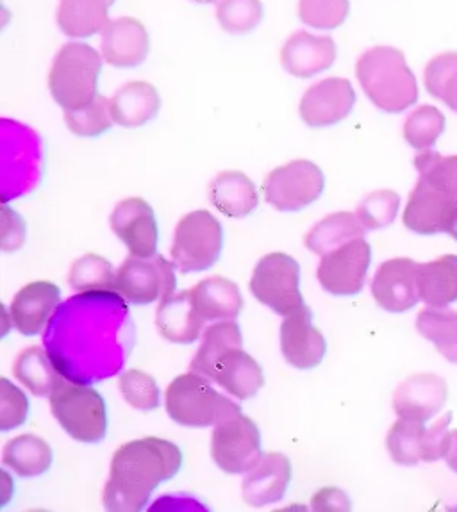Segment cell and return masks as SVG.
Wrapping results in <instances>:
<instances>
[{
  "label": "cell",
  "instance_id": "1",
  "mask_svg": "<svg viewBox=\"0 0 457 512\" xmlns=\"http://www.w3.org/2000/svg\"><path fill=\"white\" fill-rule=\"evenodd\" d=\"M120 293H79L61 302L43 345L58 372L79 384H95L124 368L133 327Z\"/></svg>",
  "mask_w": 457,
  "mask_h": 512
},
{
  "label": "cell",
  "instance_id": "2",
  "mask_svg": "<svg viewBox=\"0 0 457 512\" xmlns=\"http://www.w3.org/2000/svg\"><path fill=\"white\" fill-rule=\"evenodd\" d=\"M181 466L183 452L172 441L150 436L125 443L111 459L104 507L108 511H142L152 491L175 477Z\"/></svg>",
  "mask_w": 457,
  "mask_h": 512
},
{
  "label": "cell",
  "instance_id": "3",
  "mask_svg": "<svg viewBox=\"0 0 457 512\" xmlns=\"http://www.w3.org/2000/svg\"><path fill=\"white\" fill-rule=\"evenodd\" d=\"M415 166L420 179L409 195L402 222L416 234L445 232L457 238V156L422 150Z\"/></svg>",
  "mask_w": 457,
  "mask_h": 512
},
{
  "label": "cell",
  "instance_id": "4",
  "mask_svg": "<svg viewBox=\"0 0 457 512\" xmlns=\"http://www.w3.org/2000/svg\"><path fill=\"white\" fill-rule=\"evenodd\" d=\"M359 84L375 108L397 115L415 106L418 84L404 52L395 47L366 50L356 65Z\"/></svg>",
  "mask_w": 457,
  "mask_h": 512
},
{
  "label": "cell",
  "instance_id": "5",
  "mask_svg": "<svg viewBox=\"0 0 457 512\" xmlns=\"http://www.w3.org/2000/svg\"><path fill=\"white\" fill-rule=\"evenodd\" d=\"M50 409L70 438L99 443L108 432V409L97 389L61 377L50 391Z\"/></svg>",
  "mask_w": 457,
  "mask_h": 512
},
{
  "label": "cell",
  "instance_id": "6",
  "mask_svg": "<svg viewBox=\"0 0 457 512\" xmlns=\"http://www.w3.org/2000/svg\"><path fill=\"white\" fill-rule=\"evenodd\" d=\"M165 404L175 423L192 429L213 427L241 413L240 405L220 395L208 377L195 372L184 373L170 382Z\"/></svg>",
  "mask_w": 457,
  "mask_h": 512
},
{
  "label": "cell",
  "instance_id": "7",
  "mask_svg": "<svg viewBox=\"0 0 457 512\" xmlns=\"http://www.w3.org/2000/svg\"><path fill=\"white\" fill-rule=\"evenodd\" d=\"M102 58L92 45L70 42L58 50L49 72V90L63 109H79L99 93Z\"/></svg>",
  "mask_w": 457,
  "mask_h": 512
},
{
  "label": "cell",
  "instance_id": "8",
  "mask_svg": "<svg viewBox=\"0 0 457 512\" xmlns=\"http://www.w3.org/2000/svg\"><path fill=\"white\" fill-rule=\"evenodd\" d=\"M224 248V231L206 209L183 216L175 227L172 263L181 272H206L217 263Z\"/></svg>",
  "mask_w": 457,
  "mask_h": 512
},
{
  "label": "cell",
  "instance_id": "9",
  "mask_svg": "<svg viewBox=\"0 0 457 512\" xmlns=\"http://www.w3.org/2000/svg\"><path fill=\"white\" fill-rule=\"evenodd\" d=\"M250 291L261 304L281 316L304 306L300 293V266L293 257L283 252L268 254L254 268Z\"/></svg>",
  "mask_w": 457,
  "mask_h": 512
},
{
  "label": "cell",
  "instance_id": "10",
  "mask_svg": "<svg viewBox=\"0 0 457 512\" xmlns=\"http://www.w3.org/2000/svg\"><path fill=\"white\" fill-rule=\"evenodd\" d=\"M324 172L308 159L277 166L263 182L265 200L277 211L297 213L324 193Z\"/></svg>",
  "mask_w": 457,
  "mask_h": 512
},
{
  "label": "cell",
  "instance_id": "11",
  "mask_svg": "<svg viewBox=\"0 0 457 512\" xmlns=\"http://www.w3.org/2000/svg\"><path fill=\"white\" fill-rule=\"evenodd\" d=\"M211 457L225 473H249L263 457L258 425L241 413L218 423L211 438Z\"/></svg>",
  "mask_w": 457,
  "mask_h": 512
},
{
  "label": "cell",
  "instance_id": "12",
  "mask_svg": "<svg viewBox=\"0 0 457 512\" xmlns=\"http://www.w3.org/2000/svg\"><path fill=\"white\" fill-rule=\"evenodd\" d=\"M174 266L163 256L129 257L117 270V291L131 304H152L175 293Z\"/></svg>",
  "mask_w": 457,
  "mask_h": 512
},
{
  "label": "cell",
  "instance_id": "13",
  "mask_svg": "<svg viewBox=\"0 0 457 512\" xmlns=\"http://www.w3.org/2000/svg\"><path fill=\"white\" fill-rule=\"evenodd\" d=\"M370 263L372 247L365 238H358L325 254L316 277L320 286L331 295L352 297L363 290Z\"/></svg>",
  "mask_w": 457,
  "mask_h": 512
},
{
  "label": "cell",
  "instance_id": "14",
  "mask_svg": "<svg viewBox=\"0 0 457 512\" xmlns=\"http://www.w3.org/2000/svg\"><path fill=\"white\" fill-rule=\"evenodd\" d=\"M356 104V91L349 79L329 77L309 86L300 100V118L313 129L340 124Z\"/></svg>",
  "mask_w": 457,
  "mask_h": 512
},
{
  "label": "cell",
  "instance_id": "15",
  "mask_svg": "<svg viewBox=\"0 0 457 512\" xmlns=\"http://www.w3.org/2000/svg\"><path fill=\"white\" fill-rule=\"evenodd\" d=\"M109 223L118 240L129 248L131 256H156L159 240L158 222L154 209L147 200L131 197L118 202L111 213Z\"/></svg>",
  "mask_w": 457,
  "mask_h": 512
},
{
  "label": "cell",
  "instance_id": "16",
  "mask_svg": "<svg viewBox=\"0 0 457 512\" xmlns=\"http://www.w3.org/2000/svg\"><path fill=\"white\" fill-rule=\"evenodd\" d=\"M418 263L409 257L384 261L375 272L372 295L388 313H406L418 304Z\"/></svg>",
  "mask_w": 457,
  "mask_h": 512
},
{
  "label": "cell",
  "instance_id": "17",
  "mask_svg": "<svg viewBox=\"0 0 457 512\" xmlns=\"http://www.w3.org/2000/svg\"><path fill=\"white\" fill-rule=\"evenodd\" d=\"M281 350L297 370H313L324 361L327 352L324 334L313 325V313L306 306L284 316L281 325Z\"/></svg>",
  "mask_w": 457,
  "mask_h": 512
},
{
  "label": "cell",
  "instance_id": "18",
  "mask_svg": "<svg viewBox=\"0 0 457 512\" xmlns=\"http://www.w3.org/2000/svg\"><path fill=\"white\" fill-rule=\"evenodd\" d=\"M449 386L436 373H416L393 393V409L399 418L427 422L447 404Z\"/></svg>",
  "mask_w": 457,
  "mask_h": 512
},
{
  "label": "cell",
  "instance_id": "19",
  "mask_svg": "<svg viewBox=\"0 0 457 512\" xmlns=\"http://www.w3.org/2000/svg\"><path fill=\"white\" fill-rule=\"evenodd\" d=\"M61 304V291L54 282L36 281L18 291L9 316L13 327L24 336L42 334Z\"/></svg>",
  "mask_w": 457,
  "mask_h": 512
},
{
  "label": "cell",
  "instance_id": "20",
  "mask_svg": "<svg viewBox=\"0 0 457 512\" xmlns=\"http://www.w3.org/2000/svg\"><path fill=\"white\" fill-rule=\"evenodd\" d=\"M149 49V33L136 18L111 20L102 31V58L111 67H140L149 56Z\"/></svg>",
  "mask_w": 457,
  "mask_h": 512
},
{
  "label": "cell",
  "instance_id": "21",
  "mask_svg": "<svg viewBox=\"0 0 457 512\" xmlns=\"http://www.w3.org/2000/svg\"><path fill=\"white\" fill-rule=\"evenodd\" d=\"M336 43L329 36H315L308 31L291 34L281 50V65L288 74L308 79L333 67Z\"/></svg>",
  "mask_w": 457,
  "mask_h": 512
},
{
  "label": "cell",
  "instance_id": "22",
  "mask_svg": "<svg viewBox=\"0 0 457 512\" xmlns=\"http://www.w3.org/2000/svg\"><path fill=\"white\" fill-rule=\"evenodd\" d=\"M291 482L290 459L281 452L263 454L241 484L243 500L252 507H265L283 500Z\"/></svg>",
  "mask_w": 457,
  "mask_h": 512
},
{
  "label": "cell",
  "instance_id": "23",
  "mask_svg": "<svg viewBox=\"0 0 457 512\" xmlns=\"http://www.w3.org/2000/svg\"><path fill=\"white\" fill-rule=\"evenodd\" d=\"M156 325L163 338L177 345L195 343L204 329V318L200 316L192 291L172 293L161 298V304L156 313Z\"/></svg>",
  "mask_w": 457,
  "mask_h": 512
},
{
  "label": "cell",
  "instance_id": "24",
  "mask_svg": "<svg viewBox=\"0 0 457 512\" xmlns=\"http://www.w3.org/2000/svg\"><path fill=\"white\" fill-rule=\"evenodd\" d=\"M211 380H215L231 397L250 400L263 388L265 375L254 357H250L243 348L236 347L220 357Z\"/></svg>",
  "mask_w": 457,
  "mask_h": 512
},
{
  "label": "cell",
  "instance_id": "25",
  "mask_svg": "<svg viewBox=\"0 0 457 512\" xmlns=\"http://www.w3.org/2000/svg\"><path fill=\"white\" fill-rule=\"evenodd\" d=\"M161 99L154 86L145 81L125 84L111 99V115L115 124L125 129H138L156 118Z\"/></svg>",
  "mask_w": 457,
  "mask_h": 512
},
{
  "label": "cell",
  "instance_id": "26",
  "mask_svg": "<svg viewBox=\"0 0 457 512\" xmlns=\"http://www.w3.org/2000/svg\"><path fill=\"white\" fill-rule=\"evenodd\" d=\"M209 200L222 215L229 218H245L259 204L254 182L236 170L222 172L209 184Z\"/></svg>",
  "mask_w": 457,
  "mask_h": 512
},
{
  "label": "cell",
  "instance_id": "27",
  "mask_svg": "<svg viewBox=\"0 0 457 512\" xmlns=\"http://www.w3.org/2000/svg\"><path fill=\"white\" fill-rule=\"evenodd\" d=\"M190 291L204 322L236 320L243 309L240 288L224 277L206 279Z\"/></svg>",
  "mask_w": 457,
  "mask_h": 512
},
{
  "label": "cell",
  "instance_id": "28",
  "mask_svg": "<svg viewBox=\"0 0 457 512\" xmlns=\"http://www.w3.org/2000/svg\"><path fill=\"white\" fill-rule=\"evenodd\" d=\"M117 0H59L58 25L70 38H90L109 24L108 11Z\"/></svg>",
  "mask_w": 457,
  "mask_h": 512
},
{
  "label": "cell",
  "instance_id": "29",
  "mask_svg": "<svg viewBox=\"0 0 457 512\" xmlns=\"http://www.w3.org/2000/svg\"><path fill=\"white\" fill-rule=\"evenodd\" d=\"M418 293L427 306L445 307L457 302V256L447 254L418 266Z\"/></svg>",
  "mask_w": 457,
  "mask_h": 512
},
{
  "label": "cell",
  "instance_id": "30",
  "mask_svg": "<svg viewBox=\"0 0 457 512\" xmlns=\"http://www.w3.org/2000/svg\"><path fill=\"white\" fill-rule=\"evenodd\" d=\"M366 227L358 215L352 213H334L316 223L315 227L306 234V247L315 252L316 256L324 257L336 248L347 245L352 240L365 238Z\"/></svg>",
  "mask_w": 457,
  "mask_h": 512
},
{
  "label": "cell",
  "instance_id": "31",
  "mask_svg": "<svg viewBox=\"0 0 457 512\" xmlns=\"http://www.w3.org/2000/svg\"><path fill=\"white\" fill-rule=\"evenodd\" d=\"M2 463L18 477L31 479L47 473L52 464V448L45 439L22 434L11 439L2 450Z\"/></svg>",
  "mask_w": 457,
  "mask_h": 512
},
{
  "label": "cell",
  "instance_id": "32",
  "mask_svg": "<svg viewBox=\"0 0 457 512\" xmlns=\"http://www.w3.org/2000/svg\"><path fill=\"white\" fill-rule=\"evenodd\" d=\"M241 345H243V336H241L238 323L233 320L213 323L206 327L202 343L193 357L190 368H192V372L200 373L211 380V375H213V370L220 361V357Z\"/></svg>",
  "mask_w": 457,
  "mask_h": 512
},
{
  "label": "cell",
  "instance_id": "33",
  "mask_svg": "<svg viewBox=\"0 0 457 512\" xmlns=\"http://www.w3.org/2000/svg\"><path fill=\"white\" fill-rule=\"evenodd\" d=\"M13 373L18 382L36 397L50 395V391L63 377L52 363L47 348L29 347L18 356Z\"/></svg>",
  "mask_w": 457,
  "mask_h": 512
},
{
  "label": "cell",
  "instance_id": "34",
  "mask_svg": "<svg viewBox=\"0 0 457 512\" xmlns=\"http://www.w3.org/2000/svg\"><path fill=\"white\" fill-rule=\"evenodd\" d=\"M416 329L436 345L441 356L457 364V311L445 307H425L418 313Z\"/></svg>",
  "mask_w": 457,
  "mask_h": 512
},
{
  "label": "cell",
  "instance_id": "35",
  "mask_svg": "<svg viewBox=\"0 0 457 512\" xmlns=\"http://www.w3.org/2000/svg\"><path fill=\"white\" fill-rule=\"evenodd\" d=\"M68 282L79 293H118L117 273L108 259L97 254L77 259L68 273Z\"/></svg>",
  "mask_w": 457,
  "mask_h": 512
},
{
  "label": "cell",
  "instance_id": "36",
  "mask_svg": "<svg viewBox=\"0 0 457 512\" xmlns=\"http://www.w3.org/2000/svg\"><path fill=\"white\" fill-rule=\"evenodd\" d=\"M425 436L427 429L424 422L399 418V422L393 423L386 436L391 459L400 466H415L424 461Z\"/></svg>",
  "mask_w": 457,
  "mask_h": 512
},
{
  "label": "cell",
  "instance_id": "37",
  "mask_svg": "<svg viewBox=\"0 0 457 512\" xmlns=\"http://www.w3.org/2000/svg\"><path fill=\"white\" fill-rule=\"evenodd\" d=\"M425 90L457 113V52H445L427 63Z\"/></svg>",
  "mask_w": 457,
  "mask_h": 512
},
{
  "label": "cell",
  "instance_id": "38",
  "mask_svg": "<svg viewBox=\"0 0 457 512\" xmlns=\"http://www.w3.org/2000/svg\"><path fill=\"white\" fill-rule=\"evenodd\" d=\"M65 122L68 129L81 138H97L100 134L108 133L115 122L111 115V100L97 95L83 108L65 109Z\"/></svg>",
  "mask_w": 457,
  "mask_h": 512
},
{
  "label": "cell",
  "instance_id": "39",
  "mask_svg": "<svg viewBox=\"0 0 457 512\" xmlns=\"http://www.w3.org/2000/svg\"><path fill=\"white\" fill-rule=\"evenodd\" d=\"M445 131V115L434 106H420L404 122V138L416 150H429Z\"/></svg>",
  "mask_w": 457,
  "mask_h": 512
},
{
  "label": "cell",
  "instance_id": "40",
  "mask_svg": "<svg viewBox=\"0 0 457 512\" xmlns=\"http://www.w3.org/2000/svg\"><path fill=\"white\" fill-rule=\"evenodd\" d=\"M217 18L225 33L247 34L263 20L261 0H220Z\"/></svg>",
  "mask_w": 457,
  "mask_h": 512
},
{
  "label": "cell",
  "instance_id": "41",
  "mask_svg": "<svg viewBox=\"0 0 457 512\" xmlns=\"http://www.w3.org/2000/svg\"><path fill=\"white\" fill-rule=\"evenodd\" d=\"M399 207L400 197L395 191L379 190L363 199L356 215L368 231H377L395 222L399 215Z\"/></svg>",
  "mask_w": 457,
  "mask_h": 512
},
{
  "label": "cell",
  "instance_id": "42",
  "mask_svg": "<svg viewBox=\"0 0 457 512\" xmlns=\"http://www.w3.org/2000/svg\"><path fill=\"white\" fill-rule=\"evenodd\" d=\"M349 0H299V18L322 31L338 29L349 17Z\"/></svg>",
  "mask_w": 457,
  "mask_h": 512
},
{
  "label": "cell",
  "instance_id": "43",
  "mask_svg": "<svg viewBox=\"0 0 457 512\" xmlns=\"http://www.w3.org/2000/svg\"><path fill=\"white\" fill-rule=\"evenodd\" d=\"M120 391L125 402L140 411H154L159 405V388L154 377L140 370H129L120 375Z\"/></svg>",
  "mask_w": 457,
  "mask_h": 512
},
{
  "label": "cell",
  "instance_id": "44",
  "mask_svg": "<svg viewBox=\"0 0 457 512\" xmlns=\"http://www.w3.org/2000/svg\"><path fill=\"white\" fill-rule=\"evenodd\" d=\"M29 414V400L24 391L11 384L8 379L0 380V430L8 432L24 425Z\"/></svg>",
  "mask_w": 457,
  "mask_h": 512
},
{
  "label": "cell",
  "instance_id": "45",
  "mask_svg": "<svg viewBox=\"0 0 457 512\" xmlns=\"http://www.w3.org/2000/svg\"><path fill=\"white\" fill-rule=\"evenodd\" d=\"M450 422H452V413L445 414L438 422L434 423L431 429H427L425 436V463H434L445 454L447 441L450 436Z\"/></svg>",
  "mask_w": 457,
  "mask_h": 512
},
{
  "label": "cell",
  "instance_id": "46",
  "mask_svg": "<svg viewBox=\"0 0 457 512\" xmlns=\"http://www.w3.org/2000/svg\"><path fill=\"white\" fill-rule=\"evenodd\" d=\"M2 250L13 252L24 245L25 223L20 216L11 211L6 204L2 207Z\"/></svg>",
  "mask_w": 457,
  "mask_h": 512
},
{
  "label": "cell",
  "instance_id": "47",
  "mask_svg": "<svg viewBox=\"0 0 457 512\" xmlns=\"http://www.w3.org/2000/svg\"><path fill=\"white\" fill-rule=\"evenodd\" d=\"M313 509L316 511H349V496L336 488L320 489L313 496Z\"/></svg>",
  "mask_w": 457,
  "mask_h": 512
},
{
  "label": "cell",
  "instance_id": "48",
  "mask_svg": "<svg viewBox=\"0 0 457 512\" xmlns=\"http://www.w3.org/2000/svg\"><path fill=\"white\" fill-rule=\"evenodd\" d=\"M443 459L449 464V468L457 473V430L450 432L449 441Z\"/></svg>",
  "mask_w": 457,
  "mask_h": 512
},
{
  "label": "cell",
  "instance_id": "49",
  "mask_svg": "<svg viewBox=\"0 0 457 512\" xmlns=\"http://www.w3.org/2000/svg\"><path fill=\"white\" fill-rule=\"evenodd\" d=\"M192 2H197V4H213L217 0H192Z\"/></svg>",
  "mask_w": 457,
  "mask_h": 512
}]
</instances>
